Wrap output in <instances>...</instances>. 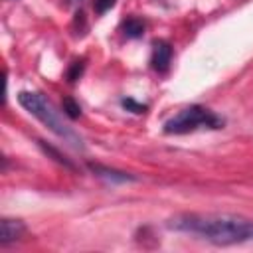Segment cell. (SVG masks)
Returning <instances> with one entry per match:
<instances>
[{"mask_svg":"<svg viewBox=\"0 0 253 253\" xmlns=\"http://www.w3.org/2000/svg\"><path fill=\"white\" fill-rule=\"evenodd\" d=\"M63 111H65V115H67L69 119H77V117L81 115V107H79L71 97H65V99H63Z\"/></svg>","mask_w":253,"mask_h":253,"instance_id":"ba28073f","label":"cell"},{"mask_svg":"<svg viewBox=\"0 0 253 253\" xmlns=\"http://www.w3.org/2000/svg\"><path fill=\"white\" fill-rule=\"evenodd\" d=\"M172 61V47L166 42H156L152 51V67L156 71H166Z\"/></svg>","mask_w":253,"mask_h":253,"instance_id":"5b68a950","label":"cell"},{"mask_svg":"<svg viewBox=\"0 0 253 253\" xmlns=\"http://www.w3.org/2000/svg\"><path fill=\"white\" fill-rule=\"evenodd\" d=\"M123 105H125V107H128V109H132L134 113H144V105H138V103H134L132 99H125V101H123Z\"/></svg>","mask_w":253,"mask_h":253,"instance_id":"8fae6325","label":"cell"},{"mask_svg":"<svg viewBox=\"0 0 253 253\" xmlns=\"http://www.w3.org/2000/svg\"><path fill=\"white\" fill-rule=\"evenodd\" d=\"M123 32L126 38H138L144 34V22L138 18H126V22L123 24Z\"/></svg>","mask_w":253,"mask_h":253,"instance_id":"52a82bcc","label":"cell"},{"mask_svg":"<svg viewBox=\"0 0 253 253\" xmlns=\"http://www.w3.org/2000/svg\"><path fill=\"white\" fill-rule=\"evenodd\" d=\"M18 103L30 113L34 115L40 123H43L55 136H59L63 142H67L69 146L73 148H83V140L81 136L63 121L61 113L55 109V105L45 99L42 93H36V91H20L18 93Z\"/></svg>","mask_w":253,"mask_h":253,"instance_id":"7a4b0ae2","label":"cell"},{"mask_svg":"<svg viewBox=\"0 0 253 253\" xmlns=\"http://www.w3.org/2000/svg\"><path fill=\"white\" fill-rule=\"evenodd\" d=\"M26 231V225L24 221L20 219H10V217H4L0 221V245L6 247L14 241H18Z\"/></svg>","mask_w":253,"mask_h":253,"instance_id":"277c9868","label":"cell"},{"mask_svg":"<svg viewBox=\"0 0 253 253\" xmlns=\"http://www.w3.org/2000/svg\"><path fill=\"white\" fill-rule=\"evenodd\" d=\"M89 168L97 176H101L109 182H130V180H134V176H130L126 172H119V170H113V168H107V166H101V164H91Z\"/></svg>","mask_w":253,"mask_h":253,"instance_id":"8992f818","label":"cell"},{"mask_svg":"<svg viewBox=\"0 0 253 253\" xmlns=\"http://www.w3.org/2000/svg\"><path fill=\"white\" fill-rule=\"evenodd\" d=\"M223 121L210 109L202 105H190L182 109L178 115H174L170 121H166L164 130L168 134H186L196 128H219Z\"/></svg>","mask_w":253,"mask_h":253,"instance_id":"3957f363","label":"cell"},{"mask_svg":"<svg viewBox=\"0 0 253 253\" xmlns=\"http://www.w3.org/2000/svg\"><path fill=\"white\" fill-rule=\"evenodd\" d=\"M113 6H115V0H95V4H93V8H95L97 14H105Z\"/></svg>","mask_w":253,"mask_h":253,"instance_id":"9c48e42d","label":"cell"},{"mask_svg":"<svg viewBox=\"0 0 253 253\" xmlns=\"http://www.w3.org/2000/svg\"><path fill=\"white\" fill-rule=\"evenodd\" d=\"M81 71H83V61H75V63L71 65V69H69V73H67V77H69V81H75V79H79V75H81Z\"/></svg>","mask_w":253,"mask_h":253,"instance_id":"30bf717a","label":"cell"},{"mask_svg":"<svg viewBox=\"0 0 253 253\" xmlns=\"http://www.w3.org/2000/svg\"><path fill=\"white\" fill-rule=\"evenodd\" d=\"M168 227L213 245H237L253 239V219L233 213H178L168 219Z\"/></svg>","mask_w":253,"mask_h":253,"instance_id":"6da1fadb","label":"cell"}]
</instances>
